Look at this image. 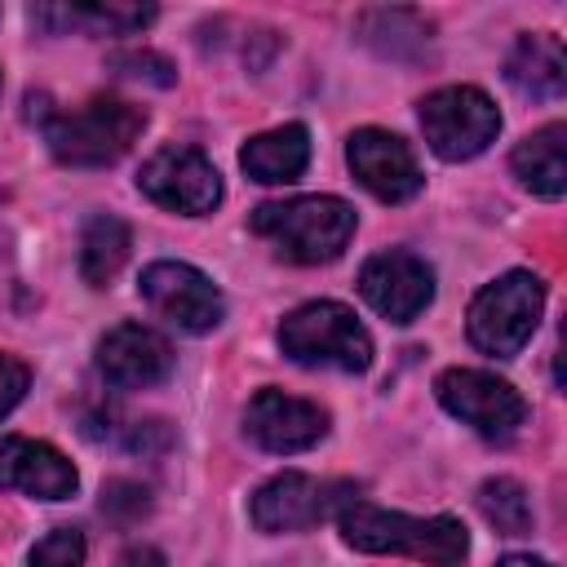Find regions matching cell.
<instances>
[{
  "label": "cell",
  "instance_id": "cell-1",
  "mask_svg": "<svg viewBox=\"0 0 567 567\" xmlns=\"http://www.w3.org/2000/svg\"><path fill=\"white\" fill-rule=\"evenodd\" d=\"M337 527H341V540L359 554H403L425 567H461L470 554V532L452 514L412 518L354 496L337 509Z\"/></svg>",
  "mask_w": 567,
  "mask_h": 567
},
{
  "label": "cell",
  "instance_id": "cell-2",
  "mask_svg": "<svg viewBox=\"0 0 567 567\" xmlns=\"http://www.w3.org/2000/svg\"><path fill=\"white\" fill-rule=\"evenodd\" d=\"M252 230L261 239L275 244L279 257L297 261V266H323L337 261L346 252V244L354 239V208L337 195H297V199H279V204H261L252 208Z\"/></svg>",
  "mask_w": 567,
  "mask_h": 567
},
{
  "label": "cell",
  "instance_id": "cell-3",
  "mask_svg": "<svg viewBox=\"0 0 567 567\" xmlns=\"http://www.w3.org/2000/svg\"><path fill=\"white\" fill-rule=\"evenodd\" d=\"M146 111L124 97H89L84 106L58 111L44 124L49 155L66 168H106L142 137Z\"/></svg>",
  "mask_w": 567,
  "mask_h": 567
},
{
  "label": "cell",
  "instance_id": "cell-4",
  "mask_svg": "<svg viewBox=\"0 0 567 567\" xmlns=\"http://www.w3.org/2000/svg\"><path fill=\"white\" fill-rule=\"evenodd\" d=\"M279 350L301 368H332L350 377L372 368V337L341 301H306L288 310L279 323Z\"/></svg>",
  "mask_w": 567,
  "mask_h": 567
},
{
  "label": "cell",
  "instance_id": "cell-5",
  "mask_svg": "<svg viewBox=\"0 0 567 567\" xmlns=\"http://www.w3.org/2000/svg\"><path fill=\"white\" fill-rule=\"evenodd\" d=\"M540 310H545L540 275L505 270L492 284H483L470 301V315H465L470 346L478 354H492V359H514L532 341V332L540 323Z\"/></svg>",
  "mask_w": 567,
  "mask_h": 567
},
{
  "label": "cell",
  "instance_id": "cell-6",
  "mask_svg": "<svg viewBox=\"0 0 567 567\" xmlns=\"http://www.w3.org/2000/svg\"><path fill=\"white\" fill-rule=\"evenodd\" d=\"M430 151L447 164L483 155L501 133V111L478 84H443L416 106Z\"/></svg>",
  "mask_w": 567,
  "mask_h": 567
},
{
  "label": "cell",
  "instance_id": "cell-7",
  "mask_svg": "<svg viewBox=\"0 0 567 567\" xmlns=\"http://www.w3.org/2000/svg\"><path fill=\"white\" fill-rule=\"evenodd\" d=\"M354 501V483L346 478H315L301 470H284L270 483H261L248 501V518L257 532H306L323 518H337V509Z\"/></svg>",
  "mask_w": 567,
  "mask_h": 567
},
{
  "label": "cell",
  "instance_id": "cell-8",
  "mask_svg": "<svg viewBox=\"0 0 567 567\" xmlns=\"http://www.w3.org/2000/svg\"><path fill=\"white\" fill-rule=\"evenodd\" d=\"M434 399L443 403V412H452L483 439H509L527 421L523 394L483 368H443L434 377Z\"/></svg>",
  "mask_w": 567,
  "mask_h": 567
},
{
  "label": "cell",
  "instance_id": "cell-9",
  "mask_svg": "<svg viewBox=\"0 0 567 567\" xmlns=\"http://www.w3.org/2000/svg\"><path fill=\"white\" fill-rule=\"evenodd\" d=\"M137 190L168 208V213H182V217H204L221 204V173L217 164L195 151V146H164L155 151L142 173H137Z\"/></svg>",
  "mask_w": 567,
  "mask_h": 567
},
{
  "label": "cell",
  "instance_id": "cell-10",
  "mask_svg": "<svg viewBox=\"0 0 567 567\" xmlns=\"http://www.w3.org/2000/svg\"><path fill=\"white\" fill-rule=\"evenodd\" d=\"M137 288H142L146 306L182 332H213L226 319L221 288L190 261H151L142 270Z\"/></svg>",
  "mask_w": 567,
  "mask_h": 567
},
{
  "label": "cell",
  "instance_id": "cell-11",
  "mask_svg": "<svg viewBox=\"0 0 567 567\" xmlns=\"http://www.w3.org/2000/svg\"><path fill=\"white\" fill-rule=\"evenodd\" d=\"M359 292L363 301L390 319V323H412L425 315V306L434 301V270L425 257L408 252V248H385L372 252L359 270Z\"/></svg>",
  "mask_w": 567,
  "mask_h": 567
},
{
  "label": "cell",
  "instance_id": "cell-12",
  "mask_svg": "<svg viewBox=\"0 0 567 567\" xmlns=\"http://www.w3.org/2000/svg\"><path fill=\"white\" fill-rule=\"evenodd\" d=\"M346 164H350L354 182L372 199H381V204H408L425 186V173H421L412 146L399 133H385V128H359V133H350Z\"/></svg>",
  "mask_w": 567,
  "mask_h": 567
},
{
  "label": "cell",
  "instance_id": "cell-13",
  "mask_svg": "<svg viewBox=\"0 0 567 567\" xmlns=\"http://www.w3.org/2000/svg\"><path fill=\"white\" fill-rule=\"evenodd\" d=\"M244 434L275 456H292L315 447L328 434V412L315 399H297L284 390H257L244 408Z\"/></svg>",
  "mask_w": 567,
  "mask_h": 567
},
{
  "label": "cell",
  "instance_id": "cell-14",
  "mask_svg": "<svg viewBox=\"0 0 567 567\" xmlns=\"http://www.w3.org/2000/svg\"><path fill=\"white\" fill-rule=\"evenodd\" d=\"M97 372L115 390H151L173 372V346L146 323H120L97 341Z\"/></svg>",
  "mask_w": 567,
  "mask_h": 567
},
{
  "label": "cell",
  "instance_id": "cell-15",
  "mask_svg": "<svg viewBox=\"0 0 567 567\" xmlns=\"http://www.w3.org/2000/svg\"><path fill=\"white\" fill-rule=\"evenodd\" d=\"M27 492L35 501H66L80 487L75 465L44 439H0V492Z\"/></svg>",
  "mask_w": 567,
  "mask_h": 567
},
{
  "label": "cell",
  "instance_id": "cell-16",
  "mask_svg": "<svg viewBox=\"0 0 567 567\" xmlns=\"http://www.w3.org/2000/svg\"><path fill=\"white\" fill-rule=\"evenodd\" d=\"M505 80L514 84V93H523L532 102L563 97V89H567V53H563L558 35H549V31L518 35L509 58H505Z\"/></svg>",
  "mask_w": 567,
  "mask_h": 567
},
{
  "label": "cell",
  "instance_id": "cell-17",
  "mask_svg": "<svg viewBox=\"0 0 567 567\" xmlns=\"http://www.w3.org/2000/svg\"><path fill=\"white\" fill-rule=\"evenodd\" d=\"M310 164V128L306 124H279L244 142L239 168L261 186H288Z\"/></svg>",
  "mask_w": 567,
  "mask_h": 567
},
{
  "label": "cell",
  "instance_id": "cell-18",
  "mask_svg": "<svg viewBox=\"0 0 567 567\" xmlns=\"http://www.w3.org/2000/svg\"><path fill=\"white\" fill-rule=\"evenodd\" d=\"M509 168L532 195L563 199V190H567V124L554 120V124L536 128L532 137H523L509 155Z\"/></svg>",
  "mask_w": 567,
  "mask_h": 567
},
{
  "label": "cell",
  "instance_id": "cell-19",
  "mask_svg": "<svg viewBox=\"0 0 567 567\" xmlns=\"http://www.w3.org/2000/svg\"><path fill=\"white\" fill-rule=\"evenodd\" d=\"M35 27L49 31H66V27H84L93 35H128L142 31L146 22H155V4H35L31 9Z\"/></svg>",
  "mask_w": 567,
  "mask_h": 567
},
{
  "label": "cell",
  "instance_id": "cell-20",
  "mask_svg": "<svg viewBox=\"0 0 567 567\" xmlns=\"http://www.w3.org/2000/svg\"><path fill=\"white\" fill-rule=\"evenodd\" d=\"M128 248H133V230L111 217V213H93L80 230V275L89 288H106L120 266L128 261Z\"/></svg>",
  "mask_w": 567,
  "mask_h": 567
},
{
  "label": "cell",
  "instance_id": "cell-21",
  "mask_svg": "<svg viewBox=\"0 0 567 567\" xmlns=\"http://www.w3.org/2000/svg\"><path fill=\"white\" fill-rule=\"evenodd\" d=\"M478 509L501 536H523L532 532V496L518 478H487L478 487Z\"/></svg>",
  "mask_w": 567,
  "mask_h": 567
},
{
  "label": "cell",
  "instance_id": "cell-22",
  "mask_svg": "<svg viewBox=\"0 0 567 567\" xmlns=\"http://www.w3.org/2000/svg\"><path fill=\"white\" fill-rule=\"evenodd\" d=\"M27 567H84V532L80 527H53L35 549L27 554Z\"/></svg>",
  "mask_w": 567,
  "mask_h": 567
},
{
  "label": "cell",
  "instance_id": "cell-23",
  "mask_svg": "<svg viewBox=\"0 0 567 567\" xmlns=\"http://www.w3.org/2000/svg\"><path fill=\"white\" fill-rule=\"evenodd\" d=\"M111 66L120 75H128V80H151L159 89H168L177 80L173 75V62L159 58V53H151V49H120V53H111Z\"/></svg>",
  "mask_w": 567,
  "mask_h": 567
},
{
  "label": "cell",
  "instance_id": "cell-24",
  "mask_svg": "<svg viewBox=\"0 0 567 567\" xmlns=\"http://www.w3.org/2000/svg\"><path fill=\"white\" fill-rule=\"evenodd\" d=\"M31 385V368L13 354H0V416H9Z\"/></svg>",
  "mask_w": 567,
  "mask_h": 567
},
{
  "label": "cell",
  "instance_id": "cell-25",
  "mask_svg": "<svg viewBox=\"0 0 567 567\" xmlns=\"http://www.w3.org/2000/svg\"><path fill=\"white\" fill-rule=\"evenodd\" d=\"M120 505H128V514H133V518H137V514H146V505H151V501H146V487H137V483H111V487L102 492V509H106V514H115Z\"/></svg>",
  "mask_w": 567,
  "mask_h": 567
},
{
  "label": "cell",
  "instance_id": "cell-26",
  "mask_svg": "<svg viewBox=\"0 0 567 567\" xmlns=\"http://www.w3.org/2000/svg\"><path fill=\"white\" fill-rule=\"evenodd\" d=\"M115 567H168V558H164L155 545H128V549L115 558Z\"/></svg>",
  "mask_w": 567,
  "mask_h": 567
},
{
  "label": "cell",
  "instance_id": "cell-27",
  "mask_svg": "<svg viewBox=\"0 0 567 567\" xmlns=\"http://www.w3.org/2000/svg\"><path fill=\"white\" fill-rule=\"evenodd\" d=\"M496 567H549L545 558H532V554H505Z\"/></svg>",
  "mask_w": 567,
  "mask_h": 567
},
{
  "label": "cell",
  "instance_id": "cell-28",
  "mask_svg": "<svg viewBox=\"0 0 567 567\" xmlns=\"http://www.w3.org/2000/svg\"><path fill=\"white\" fill-rule=\"evenodd\" d=\"M0 89H4V75H0Z\"/></svg>",
  "mask_w": 567,
  "mask_h": 567
}]
</instances>
